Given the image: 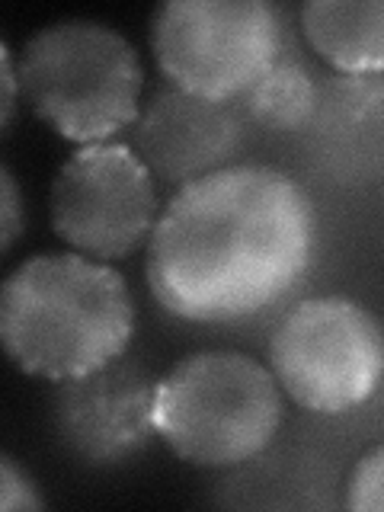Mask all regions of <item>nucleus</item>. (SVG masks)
<instances>
[{
    "instance_id": "nucleus-1",
    "label": "nucleus",
    "mask_w": 384,
    "mask_h": 512,
    "mask_svg": "<svg viewBox=\"0 0 384 512\" xmlns=\"http://www.w3.org/2000/svg\"><path fill=\"white\" fill-rule=\"evenodd\" d=\"M314 240V205L292 176L234 164L173 192L144 269L167 314L228 324L292 292L311 269Z\"/></svg>"
},
{
    "instance_id": "nucleus-14",
    "label": "nucleus",
    "mask_w": 384,
    "mask_h": 512,
    "mask_svg": "<svg viewBox=\"0 0 384 512\" xmlns=\"http://www.w3.org/2000/svg\"><path fill=\"white\" fill-rule=\"evenodd\" d=\"M42 506L45 500L39 496V487L16 464V458L13 455L0 458V509L16 512V509H42Z\"/></svg>"
},
{
    "instance_id": "nucleus-12",
    "label": "nucleus",
    "mask_w": 384,
    "mask_h": 512,
    "mask_svg": "<svg viewBox=\"0 0 384 512\" xmlns=\"http://www.w3.org/2000/svg\"><path fill=\"white\" fill-rule=\"evenodd\" d=\"M320 80L298 58L279 55L237 100L244 122L263 132H304L317 106Z\"/></svg>"
},
{
    "instance_id": "nucleus-13",
    "label": "nucleus",
    "mask_w": 384,
    "mask_h": 512,
    "mask_svg": "<svg viewBox=\"0 0 384 512\" xmlns=\"http://www.w3.org/2000/svg\"><path fill=\"white\" fill-rule=\"evenodd\" d=\"M346 506L356 512H384V445L356 461L346 484Z\"/></svg>"
},
{
    "instance_id": "nucleus-16",
    "label": "nucleus",
    "mask_w": 384,
    "mask_h": 512,
    "mask_svg": "<svg viewBox=\"0 0 384 512\" xmlns=\"http://www.w3.org/2000/svg\"><path fill=\"white\" fill-rule=\"evenodd\" d=\"M0 87H4V96H0V122H4V128H10L16 112V87H23V80L20 71H16V61L7 42L0 45Z\"/></svg>"
},
{
    "instance_id": "nucleus-5",
    "label": "nucleus",
    "mask_w": 384,
    "mask_h": 512,
    "mask_svg": "<svg viewBox=\"0 0 384 512\" xmlns=\"http://www.w3.org/2000/svg\"><path fill=\"white\" fill-rule=\"evenodd\" d=\"M269 368L301 410L340 416L378 391L384 330L378 317L352 298H308L272 333Z\"/></svg>"
},
{
    "instance_id": "nucleus-11",
    "label": "nucleus",
    "mask_w": 384,
    "mask_h": 512,
    "mask_svg": "<svg viewBox=\"0 0 384 512\" xmlns=\"http://www.w3.org/2000/svg\"><path fill=\"white\" fill-rule=\"evenodd\" d=\"M301 32L333 74H384V0H308Z\"/></svg>"
},
{
    "instance_id": "nucleus-15",
    "label": "nucleus",
    "mask_w": 384,
    "mask_h": 512,
    "mask_svg": "<svg viewBox=\"0 0 384 512\" xmlns=\"http://www.w3.org/2000/svg\"><path fill=\"white\" fill-rule=\"evenodd\" d=\"M0 215H4V221H0V244H4V250L10 253L16 237H20L23 231V202H20V186H16L10 167L0 170Z\"/></svg>"
},
{
    "instance_id": "nucleus-7",
    "label": "nucleus",
    "mask_w": 384,
    "mask_h": 512,
    "mask_svg": "<svg viewBox=\"0 0 384 512\" xmlns=\"http://www.w3.org/2000/svg\"><path fill=\"white\" fill-rule=\"evenodd\" d=\"M160 218L151 170L132 144H87L52 183V228L90 260H122L151 240Z\"/></svg>"
},
{
    "instance_id": "nucleus-8",
    "label": "nucleus",
    "mask_w": 384,
    "mask_h": 512,
    "mask_svg": "<svg viewBox=\"0 0 384 512\" xmlns=\"http://www.w3.org/2000/svg\"><path fill=\"white\" fill-rule=\"evenodd\" d=\"M154 388L157 381L128 359L58 381L52 420L61 445L96 468L135 458L157 436Z\"/></svg>"
},
{
    "instance_id": "nucleus-9",
    "label": "nucleus",
    "mask_w": 384,
    "mask_h": 512,
    "mask_svg": "<svg viewBox=\"0 0 384 512\" xmlns=\"http://www.w3.org/2000/svg\"><path fill=\"white\" fill-rule=\"evenodd\" d=\"M244 148V116L231 103L160 87L132 125V151L154 180L183 189L234 167Z\"/></svg>"
},
{
    "instance_id": "nucleus-10",
    "label": "nucleus",
    "mask_w": 384,
    "mask_h": 512,
    "mask_svg": "<svg viewBox=\"0 0 384 512\" xmlns=\"http://www.w3.org/2000/svg\"><path fill=\"white\" fill-rule=\"evenodd\" d=\"M308 164L333 186L362 189L384 180V74H327L304 125Z\"/></svg>"
},
{
    "instance_id": "nucleus-4",
    "label": "nucleus",
    "mask_w": 384,
    "mask_h": 512,
    "mask_svg": "<svg viewBox=\"0 0 384 512\" xmlns=\"http://www.w3.org/2000/svg\"><path fill=\"white\" fill-rule=\"evenodd\" d=\"M20 80L32 112L74 144H103L141 116L144 71L135 45L100 20H55L32 32Z\"/></svg>"
},
{
    "instance_id": "nucleus-3",
    "label": "nucleus",
    "mask_w": 384,
    "mask_h": 512,
    "mask_svg": "<svg viewBox=\"0 0 384 512\" xmlns=\"http://www.w3.org/2000/svg\"><path fill=\"white\" fill-rule=\"evenodd\" d=\"M282 426L272 368L231 349L192 352L154 388V432L196 468H237L263 455Z\"/></svg>"
},
{
    "instance_id": "nucleus-2",
    "label": "nucleus",
    "mask_w": 384,
    "mask_h": 512,
    "mask_svg": "<svg viewBox=\"0 0 384 512\" xmlns=\"http://www.w3.org/2000/svg\"><path fill=\"white\" fill-rule=\"evenodd\" d=\"M135 308L119 269L68 250L39 253L0 288V340L20 372L68 381L122 359Z\"/></svg>"
},
{
    "instance_id": "nucleus-6",
    "label": "nucleus",
    "mask_w": 384,
    "mask_h": 512,
    "mask_svg": "<svg viewBox=\"0 0 384 512\" xmlns=\"http://www.w3.org/2000/svg\"><path fill=\"white\" fill-rule=\"evenodd\" d=\"M151 45L170 87L231 103L279 58V10L266 0H170L154 13Z\"/></svg>"
}]
</instances>
